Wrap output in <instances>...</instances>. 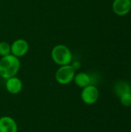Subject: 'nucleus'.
Instances as JSON below:
<instances>
[{"mask_svg":"<svg viewBox=\"0 0 131 132\" xmlns=\"http://www.w3.org/2000/svg\"><path fill=\"white\" fill-rule=\"evenodd\" d=\"M11 54V44L5 41L0 42V56L3 57Z\"/></svg>","mask_w":131,"mask_h":132,"instance_id":"nucleus-10","label":"nucleus"},{"mask_svg":"<svg viewBox=\"0 0 131 132\" xmlns=\"http://www.w3.org/2000/svg\"><path fill=\"white\" fill-rule=\"evenodd\" d=\"M130 90V85H127L125 82H120L116 84L115 87V92L118 97H120L124 93Z\"/></svg>","mask_w":131,"mask_h":132,"instance_id":"nucleus-11","label":"nucleus"},{"mask_svg":"<svg viewBox=\"0 0 131 132\" xmlns=\"http://www.w3.org/2000/svg\"><path fill=\"white\" fill-rule=\"evenodd\" d=\"M19 58L9 54L0 59V77L7 80L17 75L20 70Z\"/></svg>","mask_w":131,"mask_h":132,"instance_id":"nucleus-1","label":"nucleus"},{"mask_svg":"<svg viewBox=\"0 0 131 132\" xmlns=\"http://www.w3.org/2000/svg\"><path fill=\"white\" fill-rule=\"evenodd\" d=\"M80 96L84 104L87 105H92L97 102L100 97V92L95 85L90 84L82 88Z\"/></svg>","mask_w":131,"mask_h":132,"instance_id":"nucleus-4","label":"nucleus"},{"mask_svg":"<svg viewBox=\"0 0 131 132\" xmlns=\"http://www.w3.org/2000/svg\"><path fill=\"white\" fill-rule=\"evenodd\" d=\"M76 74V70L72 64L60 66L55 73L56 82L61 85H67L73 81Z\"/></svg>","mask_w":131,"mask_h":132,"instance_id":"nucleus-3","label":"nucleus"},{"mask_svg":"<svg viewBox=\"0 0 131 132\" xmlns=\"http://www.w3.org/2000/svg\"><path fill=\"white\" fill-rule=\"evenodd\" d=\"M5 89L11 94H18L22 90V82L16 76L5 80Z\"/></svg>","mask_w":131,"mask_h":132,"instance_id":"nucleus-7","label":"nucleus"},{"mask_svg":"<svg viewBox=\"0 0 131 132\" xmlns=\"http://www.w3.org/2000/svg\"><path fill=\"white\" fill-rule=\"evenodd\" d=\"M0 132H18L16 121L9 116L0 118Z\"/></svg>","mask_w":131,"mask_h":132,"instance_id":"nucleus-8","label":"nucleus"},{"mask_svg":"<svg viewBox=\"0 0 131 132\" xmlns=\"http://www.w3.org/2000/svg\"><path fill=\"white\" fill-rule=\"evenodd\" d=\"M130 92L131 93V84H130Z\"/></svg>","mask_w":131,"mask_h":132,"instance_id":"nucleus-13","label":"nucleus"},{"mask_svg":"<svg viewBox=\"0 0 131 132\" xmlns=\"http://www.w3.org/2000/svg\"><path fill=\"white\" fill-rule=\"evenodd\" d=\"M120 101L121 104L124 107H130L131 106V93L129 91H127L121 94L120 97Z\"/></svg>","mask_w":131,"mask_h":132,"instance_id":"nucleus-12","label":"nucleus"},{"mask_svg":"<svg viewBox=\"0 0 131 132\" xmlns=\"http://www.w3.org/2000/svg\"><path fill=\"white\" fill-rule=\"evenodd\" d=\"M29 50V43L24 39H17L11 44V54L18 58L25 56Z\"/></svg>","mask_w":131,"mask_h":132,"instance_id":"nucleus-5","label":"nucleus"},{"mask_svg":"<svg viewBox=\"0 0 131 132\" xmlns=\"http://www.w3.org/2000/svg\"><path fill=\"white\" fill-rule=\"evenodd\" d=\"M73 81L77 87L83 88L91 84V77L86 72H80L75 74Z\"/></svg>","mask_w":131,"mask_h":132,"instance_id":"nucleus-9","label":"nucleus"},{"mask_svg":"<svg viewBox=\"0 0 131 132\" xmlns=\"http://www.w3.org/2000/svg\"><path fill=\"white\" fill-rule=\"evenodd\" d=\"M112 9L119 16L126 15L130 12L131 0H113Z\"/></svg>","mask_w":131,"mask_h":132,"instance_id":"nucleus-6","label":"nucleus"},{"mask_svg":"<svg viewBox=\"0 0 131 132\" xmlns=\"http://www.w3.org/2000/svg\"><path fill=\"white\" fill-rule=\"evenodd\" d=\"M51 58L58 66L71 64L73 54L69 48L63 44H57L51 50Z\"/></svg>","mask_w":131,"mask_h":132,"instance_id":"nucleus-2","label":"nucleus"}]
</instances>
